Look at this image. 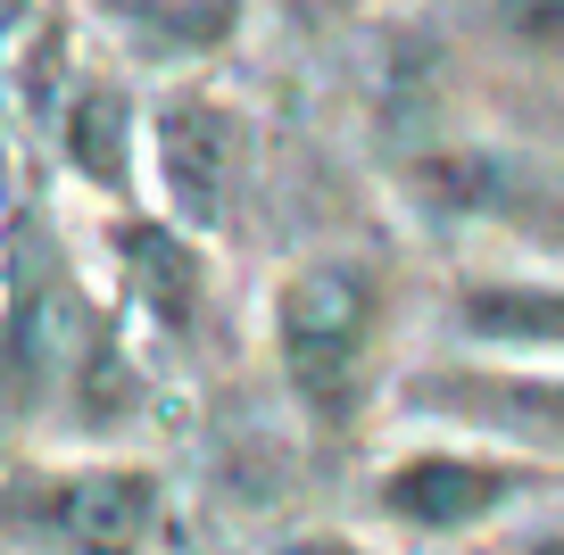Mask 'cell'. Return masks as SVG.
I'll return each instance as SVG.
<instances>
[{
  "label": "cell",
  "instance_id": "cell-1",
  "mask_svg": "<svg viewBox=\"0 0 564 555\" xmlns=\"http://www.w3.org/2000/svg\"><path fill=\"white\" fill-rule=\"evenodd\" d=\"M373 291L366 265H300L282 282V364H291V390H300L316 415H349L357 382H366V348H373Z\"/></svg>",
  "mask_w": 564,
  "mask_h": 555
},
{
  "label": "cell",
  "instance_id": "cell-7",
  "mask_svg": "<svg viewBox=\"0 0 564 555\" xmlns=\"http://www.w3.org/2000/svg\"><path fill=\"white\" fill-rule=\"evenodd\" d=\"M124 258H133L141 291H150V307H159L166 324H192V291H199V274H192V258H183L175 241H150V232H133V241H124Z\"/></svg>",
  "mask_w": 564,
  "mask_h": 555
},
{
  "label": "cell",
  "instance_id": "cell-8",
  "mask_svg": "<svg viewBox=\"0 0 564 555\" xmlns=\"http://www.w3.org/2000/svg\"><path fill=\"white\" fill-rule=\"evenodd\" d=\"M75 157H84V174H100V183L124 174V117H117V100H84V117H75Z\"/></svg>",
  "mask_w": 564,
  "mask_h": 555
},
{
  "label": "cell",
  "instance_id": "cell-5",
  "mask_svg": "<svg viewBox=\"0 0 564 555\" xmlns=\"http://www.w3.org/2000/svg\"><path fill=\"white\" fill-rule=\"evenodd\" d=\"M465 324H474L481 340L564 348V291H514V282H490V291L465 298Z\"/></svg>",
  "mask_w": 564,
  "mask_h": 555
},
{
  "label": "cell",
  "instance_id": "cell-9",
  "mask_svg": "<svg viewBox=\"0 0 564 555\" xmlns=\"http://www.w3.org/2000/svg\"><path fill=\"white\" fill-rule=\"evenodd\" d=\"M498 25H507L514 42H531V51H564V0H490Z\"/></svg>",
  "mask_w": 564,
  "mask_h": 555
},
{
  "label": "cell",
  "instance_id": "cell-6",
  "mask_svg": "<svg viewBox=\"0 0 564 555\" xmlns=\"http://www.w3.org/2000/svg\"><path fill=\"white\" fill-rule=\"evenodd\" d=\"M423 399H448V406H481V415L514 423L531 439H556L564 448V382H514V390H423Z\"/></svg>",
  "mask_w": 564,
  "mask_h": 555
},
{
  "label": "cell",
  "instance_id": "cell-4",
  "mask_svg": "<svg viewBox=\"0 0 564 555\" xmlns=\"http://www.w3.org/2000/svg\"><path fill=\"white\" fill-rule=\"evenodd\" d=\"M507 489H514V472H498V465H465V456H423V465H399V472H390V514L432 522V531H457V522L490 514Z\"/></svg>",
  "mask_w": 564,
  "mask_h": 555
},
{
  "label": "cell",
  "instance_id": "cell-10",
  "mask_svg": "<svg viewBox=\"0 0 564 555\" xmlns=\"http://www.w3.org/2000/svg\"><path fill=\"white\" fill-rule=\"evenodd\" d=\"M324 9H333V0H324Z\"/></svg>",
  "mask_w": 564,
  "mask_h": 555
},
{
  "label": "cell",
  "instance_id": "cell-2",
  "mask_svg": "<svg viewBox=\"0 0 564 555\" xmlns=\"http://www.w3.org/2000/svg\"><path fill=\"white\" fill-rule=\"evenodd\" d=\"M9 514L42 522L51 538L75 547H117L150 522V481L141 472H67V481H18L9 489Z\"/></svg>",
  "mask_w": 564,
  "mask_h": 555
},
{
  "label": "cell",
  "instance_id": "cell-3",
  "mask_svg": "<svg viewBox=\"0 0 564 555\" xmlns=\"http://www.w3.org/2000/svg\"><path fill=\"white\" fill-rule=\"evenodd\" d=\"M232 157H241V133H232L225 108L208 100H175L159 124V166H166V199H175L183 225H216L232 192Z\"/></svg>",
  "mask_w": 564,
  "mask_h": 555
}]
</instances>
